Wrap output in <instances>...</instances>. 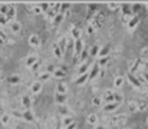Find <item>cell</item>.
Masks as SVG:
<instances>
[{
  "label": "cell",
  "instance_id": "cell-1",
  "mask_svg": "<svg viewBox=\"0 0 148 129\" xmlns=\"http://www.w3.org/2000/svg\"><path fill=\"white\" fill-rule=\"evenodd\" d=\"M126 79H128L130 80V83L134 86V88H137V89H139L141 88V82H139V79H138V76H135L134 73H128V75H126Z\"/></svg>",
  "mask_w": 148,
  "mask_h": 129
},
{
  "label": "cell",
  "instance_id": "cell-2",
  "mask_svg": "<svg viewBox=\"0 0 148 129\" xmlns=\"http://www.w3.org/2000/svg\"><path fill=\"white\" fill-rule=\"evenodd\" d=\"M99 75H101V66H99L98 63H95L94 66L91 68V70H89V79H95Z\"/></svg>",
  "mask_w": 148,
  "mask_h": 129
},
{
  "label": "cell",
  "instance_id": "cell-3",
  "mask_svg": "<svg viewBox=\"0 0 148 129\" xmlns=\"http://www.w3.org/2000/svg\"><path fill=\"white\" fill-rule=\"evenodd\" d=\"M103 102L105 103H114L115 102V92H112V91H107V92H105V95H103Z\"/></svg>",
  "mask_w": 148,
  "mask_h": 129
},
{
  "label": "cell",
  "instance_id": "cell-4",
  "mask_svg": "<svg viewBox=\"0 0 148 129\" xmlns=\"http://www.w3.org/2000/svg\"><path fill=\"white\" fill-rule=\"evenodd\" d=\"M83 45H85V43H83V40L82 39H79V40H75V55L76 56H81V53L83 52V50H85V49H83Z\"/></svg>",
  "mask_w": 148,
  "mask_h": 129
},
{
  "label": "cell",
  "instance_id": "cell-5",
  "mask_svg": "<svg viewBox=\"0 0 148 129\" xmlns=\"http://www.w3.org/2000/svg\"><path fill=\"white\" fill-rule=\"evenodd\" d=\"M30 91H32L33 95H39V93L42 92V82H39V80L33 82L32 86H30Z\"/></svg>",
  "mask_w": 148,
  "mask_h": 129
},
{
  "label": "cell",
  "instance_id": "cell-6",
  "mask_svg": "<svg viewBox=\"0 0 148 129\" xmlns=\"http://www.w3.org/2000/svg\"><path fill=\"white\" fill-rule=\"evenodd\" d=\"M20 103H22V106L25 108V109H30V106H32V98L28 96V95H23L22 99H20Z\"/></svg>",
  "mask_w": 148,
  "mask_h": 129
},
{
  "label": "cell",
  "instance_id": "cell-7",
  "mask_svg": "<svg viewBox=\"0 0 148 129\" xmlns=\"http://www.w3.org/2000/svg\"><path fill=\"white\" fill-rule=\"evenodd\" d=\"M121 103H118V102H114V103H108V105H105L103 106V111L105 112H108V113H112V112H115L117 109H118V106H119Z\"/></svg>",
  "mask_w": 148,
  "mask_h": 129
},
{
  "label": "cell",
  "instance_id": "cell-8",
  "mask_svg": "<svg viewBox=\"0 0 148 129\" xmlns=\"http://www.w3.org/2000/svg\"><path fill=\"white\" fill-rule=\"evenodd\" d=\"M55 102L58 105H65L68 102V96L66 95H62V93H55Z\"/></svg>",
  "mask_w": 148,
  "mask_h": 129
},
{
  "label": "cell",
  "instance_id": "cell-9",
  "mask_svg": "<svg viewBox=\"0 0 148 129\" xmlns=\"http://www.w3.org/2000/svg\"><path fill=\"white\" fill-rule=\"evenodd\" d=\"M89 70H91V68H89V63H82L81 66H79V69H78V76H81V75H85V73H89Z\"/></svg>",
  "mask_w": 148,
  "mask_h": 129
},
{
  "label": "cell",
  "instance_id": "cell-10",
  "mask_svg": "<svg viewBox=\"0 0 148 129\" xmlns=\"http://www.w3.org/2000/svg\"><path fill=\"white\" fill-rule=\"evenodd\" d=\"M7 83H10V85H19L20 82H22V78H20L19 75H10V76H7Z\"/></svg>",
  "mask_w": 148,
  "mask_h": 129
},
{
  "label": "cell",
  "instance_id": "cell-11",
  "mask_svg": "<svg viewBox=\"0 0 148 129\" xmlns=\"http://www.w3.org/2000/svg\"><path fill=\"white\" fill-rule=\"evenodd\" d=\"M66 91H68V86L65 82H59L56 85V93H62V95H66Z\"/></svg>",
  "mask_w": 148,
  "mask_h": 129
},
{
  "label": "cell",
  "instance_id": "cell-12",
  "mask_svg": "<svg viewBox=\"0 0 148 129\" xmlns=\"http://www.w3.org/2000/svg\"><path fill=\"white\" fill-rule=\"evenodd\" d=\"M58 112L65 118V116H69V113H71V111H69V108L66 106V105H58Z\"/></svg>",
  "mask_w": 148,
  "mask_h": 129
},
{
  "label": "cell",
  "instance_id": "cell-13",
  "mask_svg": "<svg viewBox=\"0 0 148 129\" xmlns=\"http://www.w3.org/2000/svg\"><path fill=\"white\" fill-rule=\"evenodd\" d=\"M23 119H25L26 122H33V121H35L33 112H32L30 109H25V111H23Z\"/></svg>",
  "mask_w": 148,
  "mask_h": 129
},
{
  "label": "cell",
  "instance_id": "cell-14",
  "mask_svg": "<svg viewBox=\"0 0 148 129\" xmlns=\"http://www.w3.org/2000/svg\"><path fill=\"white\" fill-rule=\"evenodd\" d=\"M89 79V73H85V75H81V76H78L76 79H75V85H78V86H81V85H83L86 80Z\"/></svg>",
  "mask_w": 148,
  "mask_h": 129
},
{
  "label": "cell",
  "instance_id": "cell-15",
  "mask_svg": "<svg viewBox=\"0 0 148 129\" xmlns=\"http://www.w3.org/2000/svg\"><path fill=\"white\" fill-rule=\"evenodd\" d=\"M36 62H39V60H37V56H36V55H30V56L26 57V66H28V68H32Z\"/></svg>",
  "mask_w": 148,
  "mask_h": 129
},
{
  "label": "cell",
  "instance_id": "cell-16",
  "mask_svg": "<svg viewBox=\"0 0 148 129\" xmlns=\"http://www.w3.org/2000/svg\"><path fill=\"white\" fill-rule=\"evenodd\" d=\"M29 45H32V46H39V45H40V37H39L37 35H30V37H29Z\"/></svg>",
  "mask_w": 148,
  "mask_h": 129
},
{
  "label": "cell",
  "instance_id": "cell-17",
  "mask_svg": "<svg viewBox=\"0 0 148 129\" xmlns=\"http://www.w3.org/2000/svg\"><path fill=\"white\" fill-rule=\"evenodd\" d=\"M138 23H139V17H138V16H134V17L128 22V29H135V27L138 26Z\"/></svg>",
  "mask_w": 148,
  "mask_h": 129
},
{
  "label": "cell",
  "instance_id": "cell-18",
  "mask_svg": "<svg viewBox=\"0 0 148 129\" xmlns=\"http://www.w3.org/2000/svg\"><path fill=\"white\" fill-rule=\"evenodd\" d=\"M10 30L13 33H19L20 30H22V26H20L19 22H12V23H10Z\"/></svg>",
  "mask_w": 148,
  "mask_h": 129
},
{
  "label": "cell",
  "instance_id": "cell-19",
  "mask_svg": "<svg viewBox=\"0 0 148 129\" xmlns=\"http://www.w3.org/2000/svg\"><path fill=\"white\" fill-rule=\"evenodd\" d=\"M108 53H109V46H108V45H105V46L101 48L98 57H99V59H101V57H105V56H108Z\"/></svg>",
  "mask_w": 148,
  "mask_h": 129
},
{
  "label": "cell",
  "instance_id": "cell-20",
  "mask_svg": "<svg viewBox=\"0 0 148 129\" xmlns=\"http://www.w3.org/2000/svg\"><path fill=\"white\" fill-rule=\"evenodd\" d=\"M58 45H59V48H60V50H62V52H65V50L68 49V39L62 37V39L59 40V43H58Z\"/></svg>",
  "mask_w": 148,
  "mask_h": 129
},
{
  "label": "cell",
  "instance_id": "cell-21",
  "mask_svg": "<svg viewBox=\"0 0 148 129\" xmlns=\"http://www.w3.org/2000/svg\"><path fill=\"white\" fill-rule=\"evenodd\" d=\"M50 78H52V75H50V73L43 72V73H40V75L37 76V80H39V82H46V80H49Z\"/></svg>",
  "mask_w": 148,
  "mask_h": 129
},
{
  "label": "cell",
  "instance_id": "cell-22",
  "mask_svg": "<svg viewBox=\"0 0 148 129\" xmlns=\"http://www.w3.org/2000/svg\"><path fill=\"white\" fill-rule=\"evenodd\" d=\"M52 76H53V78H56V79H63V78L66 76V72L63 70V69H60V68H59V69H58V70H56Z\"/></svg>",
  "mask_w": 148,
  "mask_h": 129
},
{
  "label": "cell",
  "instance_id": "cell-23",
  "mask_svg": "<svg viewBox=\"0 0 148 129\" xmlns=\"http://www.w3.org/2000/svg\"><path fill=\"white\" fill-rule=\"evenodd\" d=\"M128 109H130V113H135L138 111V103L135 100H131L130 105H128Z\"/></svg>",
  "mask_w": 148,
  "mask_h": 129
},
{
  "label": "cell",
  "instance_id": "cell-24",
  "mask_svg": "<svg viewBox=\"0 0 148 129\" xmlns=\"http://www.w3.org/2000/svg\"><path fill=\"white\" fill-rule=\"evenodd\" d=\"M53 55H55V57H58V59H60L62 56H63V52L60 50V48H59V45L56 43V45L53 46Z\"/></svg>",
  "mask_w": 148,
  "mask_h": 129
},
{
  "label": "cell",
  "instance_id": "cell-25",
  "mask_svg": "<svg viewBox=\"0 0 148 129\" xmlns=\"http://www.w3.org/2000/svg\"><path fill=\"white\" fill-rule=\"evenodd\" d=\"M99 50H101V46L99 45H94L89 50V56H98L99 55Z\"/></svg>",
  "mask_w": 148,
  "mask_h": 129
},
{
  "label": "cell",
  "instance_id": "cell-26",
  "mask_svg": "<svg viewBox=\"0 0 148 129\" xmlns=\"http://www.w3.org/2000/svg\"><path fill=\"white\" fill-rule=\"evenodd\" d=\"M6 16H7V20H9V22H10V20H14V17H16V9H14L13 6H10L9 13H7Z\"/></svg>",
  "mask_w": 148,
  "mask_h": 129
},
{
  "label": "cell",
  "instance_id": "cell-27",
  "mask_svg": "<svg viewBox=\"0 0 148 129\" xmlns=\"http://www.w3.org/2000/svg\"><path fill=\"white\" fill-rule=\"evenodd\" d=\"M122 83H124V76H117L114 79V86H115V88H121Z\"/></svg>",
  "mask_w": 148,
  "mask_h": 129
},
{
  "label": "cell",
  "instance_id": "cell-28",
  "mask_svg": "<svg viewBox=\"0 0 148 129\" xmlns=\"http://www.w3.org/2000/svg\"><path fill=\"white\" fill-rule=\"evenodd\" d=\"M71 33H72V39H73V40H79V39H81V33H82V32H81L79 29L75 27V29H72Z\"/></svg>",
  "mask_w": 148,
  "mask_h": 129
},
{
  "label": "cell",
  "instance_id": "cell-29",
  "mask_svg": "<svg viewBox=\"0 0 148 129\" xmlns=\"http://www.w3.org/2000/svg\"><path fill=\"white\" fill-rule=\"evenodd\" d=\"M71 9V3H68V2H65V3H60V13H63L65 14L68 10Z\"/></svg>",
  "mask_w": 148,
  "mask_h": 129
},
{
  "label": "cell",
  "instance_id": "cell-30",
  "mask_svg": "<svg viewBox=\"0 0 148 129\" xmlns=\"http://www.w3.org/2000/svg\"><path fill=\"white\" fill-rule=\"evenodd\" d=\"M73 122H75V121H73L71 116H65V118H63V121H62V125L68 128V126H69V125H72Z\"/></svg>",
  "mask_w": 148,
  "mask_h": 129
},
{
  "label": "cell",
  "instance_id": "cell-31",
  "mask_svg": "<svg viewBox=\"0 0 148 129\" xmlns=\"http://www.w3.org/2000/svg\"><path fill=\"white\" fill-rule=\"evenodd\" d=\"M96 122H98V116H96L95 113H91V115L88 116V123H89V125H96Z\"/></svg>",
  "mask_w": 148,
  "mask_h": 129
},
{
  "label": "cell",
  "instance_id": "cell-32",
  "mask_svg": "<svg viewBox=\"0 0 148 129\" xmlns=\"http://www.w3.org/2000/svg\"><path fill=\"white\" fill-rule=\"evenodd\" d=\"M7 40H9L7 39V33L5 32V29H0V43H5Z\"/></svg>",
  "mask_w": 148,
  "mask_h": 129
},
{
  "label": "cell",
  "instance_id": "cell-33",
  "mask_svg": "<svg viewBox=\"0 0 148 129\" xmlns=\"http://www.w3.org/2000/svg\"><path fill=\"white\" fill-rule=\"evenodd\" d=\"M9 9H10V5H2V7H0V14L6 16L9 13Z\"/></svg>",
  "mask_w": 148,
  "mask_h": 129
},
{
  "label": "cell",
  "instance_id": "cell-34",
  "mask_svg": "<svg viewBox=\"0 0 148 129\" xmlns=\"http://www.w3.org/2000/svg\"><path fill=\"white\" fill-rule=\"evenodd\" d=\"M63 19H65V14H63V13H58L56 17L53 19V23H62Z\"/></svg>",
  "mask_w": 148,
  "mask_h": 129
},
{
  "label": "cell",
  "instance_id": "cell-35",
  "mask_svg": "<svg viewBox=\"0 0 148 129\" xmlns=\"http://www.w3.org/2000/svg\"><path fill=\"white\" fill-rule=\"evenodd\" d=\"M0 121H2V123H3V125H9V122H10V115L3 113V115H2V118H0Z\"/></svg>",
  "mask_w": 148,
  "mask_h": 129
},
{
  "label": "cell",
  "instance_id": "cell-36",
  "mask_svg": "<svg viewBox=\"0 0 148 129\" xmlns=\"http://www.w3.org/2000/svg\"><path fill=\"white\" fill-rule=\"evenodd\" d=\"M39 7L42 9V12H49L50 10V3H39Z\"/></svg>",
  "mask_w": 148,
  "mask_h": 129
},
{
  "label": "cell",
  "instance_id": "cell-37",
  "mask_svg": "<svg viewBox=\"0 0 148 129\" xmlns=\"http://www.w3.org/2000/svg\"><path fill=\"white\" fill-rule=\"evenodd\" d=\"M88 56H89V52H88V50L85 49V50H83V52L81 53V56H79V59H81V62H82V63H85V60L88 59Z\"/></svg>",
  "mask_w": 148,
  "mask_h": 129
},
{
  "label": "cell",
  "instance_id": "cell-38",
  "mask_svg": "<svg viewBox=\"0 0 148 129\" xmlns=\"http://www.w3.org/2000/svg\"><path fill=\"white\" fill-rule=\"evenodd\" d=\"M108 62H109V56H105V57H101L98 60V64H99V66H105Z\"/></svg>",
  "mask_w": 148,
  "mask_h": 129
},
{
  "label": "cell",
  "instance_id": "cell-39",
  "mask_svg": "<svg viewBox=\"0 0 148 129\" xmlns=\"http://www.w3.org/2000/svg\"><path fill=\"white\" fill-rule=\"evenodd\" d=\"M68 50H72V52H75V40L71 37V39H68Z\"/></svg>",
  "mask_w": 148,
  "mask_h": 129
},
{
  "label": "cell",
  "instance_id": "cell-40",
  "mask_svg": "<svg viewBox=\"0 0 148 129\" xmlns=\"http://www.w3.org/2000/svg\"><path fill=\"white\" fill-rule=\"evenodd\" d=\"M107 6H108V9H109V10H117V9H119V5H118V3H115V2H108V3H107Z\"/></svg>",
  "mask_w": 148,
  "mask_h": 129
},
{
  "label": "cell",
  "instance_id": "cell-41",
  "mask_svg": "<svg viewBox=\"0 0 148 129\" xmlns=\"http://www.w3.org/2000/svg\"><path fill=\"white\" fill-rule=\"evenodd\" d=\"M56 14H58V12H56L55 9H50V10H49V12L46 13V17H48V19H52V20H53V19L56 17Z\"/></svg>",
  "mask_w": 148,
  "mask_h": 129
},
{
  "label": "cell",
  "instance_id": "cell-42",
  "mask_svg": "<svg viewBox=\"0 0 148 129\" xmlns=\"http://www.w3.org/2000/svg\"><path fill=\"white\" fill-rule=\"evenodd\" d=\"M102 100H103V99H101V98H92V105L98 108V106L102 105Z\"/></svg>",
  "mask_w": 148,
  "mask_h": 129
},
{
  "label": "cell",
  "instance_id": "cell-43",
  "mask_svg": "<svg viewBox=\"0 0 148 129\" xmlns=\"http://www.w3.org/2000/svg\"><path fill=\"white\" fill-rule=\"evenodd\" d=\"M12 115L14 118H17V119H23V112H20V111H13Z\"/></svg>",
  "mask_w": 148,
  "mask_h": 129
},
{
  "label": "cell",
  "instance_id": "cell-44",
  "mask_svg": "<svg viewBox=\"0 0 148 129\" xmlns=\"http://www.w3.org/2000/svg\"><path fill=\"white\" fill-rule=\"evenodd\" d=\"M139 64H141V60H139V59H138V60H135L134 66H132V69H131V73H135V72H137V69L139 68Z\"/></svg>",
  "mask_w": 148,
  "mask_h": 129
},
{
  "label": "cell",
  "instance_id": "cell-45",
  "mask_svg": "<svg viewBox=\"0 0 148 129\" xmlns=\"http://www.w3.org/2000/svg\"><path fill=\"white\" fill-rule=\"evenodd\" d=\"M9 23V20H7V16H3V14H0V25L5 26Z\"/></svg>",
  "mask_w": 148,
  "mask_h": 129
},
{
  "label": "cell",
  "instance_id": "cell-46",
  "mask_svg": "<svg viewBox=\"0 0 148 129\" xmlns=\"http://www.w3.org/2000/svg\"><path fill=\"white\" fill-rule=\"evenodd\" d=\"M137 103H138V111L142 112V111L147 109V103H145V102H137Z\"/></svg>",
  "mask_w": 148,
  "mask_h": 129
},
{
  "label": "cell",
  "instance_id": "cell-47",
  "mask_svg": "<svg viewBox=\"0 0 148 129\" xmlns=\"http://www.w3.org/2000/svg\"><path fill=\"white\" fill-rule=\"evenodd\" d=\"M124 100V96L121 95V93H118V92H115V102H118V103H121Z\"/></svg>",
  "mask_w": 148,
  "mask_h": 129
},
{
  "label": "cell",
  "instance_id": "cell-48",
  "mask_svg": "<svg viewBox=\"0 0 148 129\" xmlns=\"http://www.w3.org/2000/svg\"><path fill=\"white\" fill-rule=\"evenodd\" d=\"M141 59H148V48L141 50Z\"/></svg>",
  "mask_w": 148,
  "mask_h": 129
},
{
  "label": "cell",
  "instance_id": "cell-49",
  "mask_svg": "<svg viewBox=\"0 0 148 129\" xmlns=\"http://www.w3.org/2000/svg\"><path fill=\"white\" fill-rule=\"evenodd\" d=\"M95 9H96V5H94V3H89V5H88L89 13H95Z\"/></svg>",
  "mask_w": 148,
  "mask_h": 129
},
{
  "label": "cell",
  "instance_id": "cell-50",
  "mask_svg": "<svg viewBox=\"0 0 148 129\" xmlns=\"http://www.w3.org/2000/svg\"><path fill=\"white\" fill-rule=\"evenodd\" d=\"M39 68H40V62H36V63L33 64V66L30 68V70H33V72H36V70H37Z\"/></svg>",
  "mask_w": 148,
  "mask_h": 129
},
{
  "label": "cell",
  "instance_id": "cell-51",
  "mask_svg": "<svg viewBox=\"0 0 148 129\" xmlns=\"http://www.w3.org/2000/svg\"><path fill=\"white\" fill-rule=\"evenodd\" d=\"M94 32H95V29H94L91 25H88V27H86V33H88V35H91V33H94Z\"/></svg>",
  "mask_w": 148,
  "mask_h": 129
},
{
  "label": "cell",
  "instance_id": "cell-52",
  "mask_svg": "<svg viewBox=\"0 0 148 129\" xmlns=\"http://www.w3.org/2000/svg\"><path fill=\"white\" fill-rule=\"evenodd\" d=\"M33 12H35L36 14H40V13H42V9L39 7V5H37V6H35V9H33Z\"/></svg>",
  "mask_w": 148,
  "mask_h": 129
},
{
  "label": "cell",
  "instance_id": "cell-53",
  "mask_svg": "<svg viewBox=\"0 0 148 129\" xmlns=\"http://www.w3.org/2000/svg\"><path fill=\"white\" fill-rule=\"evenodd\" d=\"M66 129H76V123L73 122V123H72V125H69V126H68Z\"/></svg>",
  "mask_w": 148,
  "mask_h": 129
},
{
  "label": "cell",
  "instance_id": "cell-54",
  "mask_svg": "<svg viewBox=\"0 0 148 129\" xmlns=\"http://www.w3.org/2000/svg\"><path fill=\"white\" fill-rule=\"evenodd\" d=\"M95 129H107V128L102 126V125H96V128H95Z\"/></svg>",
  "mask_w": 148,
  "mask_h": 129
},
{
  "label": "cell",
  "instance_id": "cell-55",
  "mask_svg": "<svg viewBox=\"0 0 148 129\" xmlns=\"http://www.w3.org/2000/svg\"><path fill=\"white\" fill-rule=\"evenodd\" d=\"M124 129H131V128H124Z\"/></svg>",
  "mask_w": 148,
  "mask_h": 129
},
{
  "label": "cell",
  "instance_id": "cell-56",
  "mask_svg": "<svg viewBox=\"0 0 148 129\" xmlns=\"http://www.w3.org/2000/svg\"><path fill=\"white\" fill-rule=\"evenodd\" d=\"M147 123H148V118H147Z\"/></svg>",
  "mask_w": 148,
  "mask_h": 129
},
{
  "label": "cell",
  "instance_id": "cell-57",
  "mask_svg": "<svg viewBox=\"0 0 148 129\" xmlns=\"http://www.w3.org/2000/svg\"><path fill=\"white\" fill-rule=\"evenodd\" d=\"M0 7H2V3H0Z\"/></svg>",
  "mask_w": 148,
  "mask_h": 129
},
{
  "label": "cell",
  "instance_id": "cell-58",
  "mask_svg": "<svg viewBox=\"0 0 148 129\" xmlns=\"http://www.w3.org/2000/svg\"><path fill=\"white\" fill-rule=\"evenodd\" d=\"M147 7H148V5H147Z\"/></svg>",
  "mask_w": 148,
  "mask_h": 129
}]
</instances>
